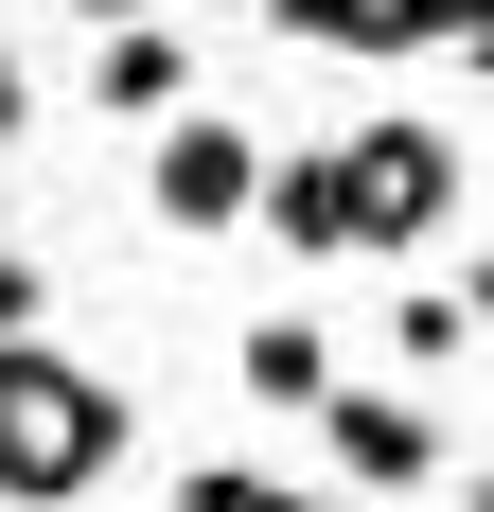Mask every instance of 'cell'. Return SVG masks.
I'll return each instance as SVG.
<instances>
[{"label":"cell","mask_w":494,"mask_h":512,"mask_svg":"<svg viewBox=\"0 0 494 512\" xmlns=\"http://www.w3.org/2000/svg\"><path fill=\"white\" fill-rule=\"evenodd\" d=\"M142 460V407L53 336H0V512H71Z\"/></svg>","instance_id":"1"},{"label":"cell","mask_w":494,"mask_h":512,"mask_svg":"<svg viewBox=\"0 0 494 512\" xmlns=\"http://www.w3.org/2000/svg\"><path fill=\"white\" fill-rule=\"evenodd\" d=\"M336 195H353V248H424V230L477 212V142H459V124H353Z\"/></svg>","instance_id":"2"},{"label":"cell","mask_w":494,"mask_h":512,"mask_svg":"<svg viewBox=\"0 0 494 512\" xmlns=\"http://www.w3.org/2000/svg\"><path fill=\"white\" fill-rule=\"evenodd\" d=\"M318 460H336V495H424V477H459V424L424 407V389H318Z\"/></svg>","instance_id":"3"},{"label":"cell","mask_w":494,"mask_h":512,"mask_svg":"<svg viewBox=\"0 0 494 512\" xmlns=\"http://www.w3.org/2000/svg\"><path fill=\"white\" fill-rule=\"evenodd\" d=\"M247 195H265V142H247V124H212V106H177V124H159V159H142V212L159 230H247Z\"/></svg>","instance_id":"4"},{"label":"cell","mask_w":494,"mask_h":512,"mask_svg":"<svg viewBox=\"0 0 494 512\" xmlns=\"http://www.w3.org/2000/svg\"><path fill=\"white\" fill-rule=\"evenodd\" d=\"M247 18L300 53H477L494 36V0H247Z\"/></svg>","instance_id":"5"},{"label":"cell","mask_w":494,"mask_h":512,"mask_svg":"<svg viewBox=\"0 0 494 512\" xmlns=\"http://www.w3.org/2000/svg\"><path fill=\"white\" fill-rule=\"evenodd\" d=\"M89 106H106V124H177V106H195V36H177V18H106Z\"/></svg>","instance_id":"6"},{"label":"cell","mask_w":494,"mask_h":512,"mask_svg":"<svg viewBox=\"0 0 494 512\" xmlns=\"http://www.w3.org/2000/svg\"><path fill=\"white\" fill-rule=\"evenodd\" d=\"M247 230L283 265H353V195H336V159H265V195H247Z\"/></svg>","instance_id":"7"},{"label":"cell","mask_w":494,"mask_h":512,"mask_svg":"<svg viewBox=\"0 0 494 512\" xmlns=\"http://www.w3.org/2000/svg\"><path fill=\"white\" fill-rule=\"evenodd\" d=\"M230 371H247V407H318V389H336V336H318V318H247V336H230Z\"/></svg>","instance_id":"8"},{"label":"cell","mask_w":494,"mask_h":512,"mask_svg":"<svg viewBox=\"0 0 494 512\" xmlns=\"http://www.w3.org/2000/svg\"><path fill=\"white\" fill-rule=\"evenodd\" d=\"M389 354H406V389H424V371H477V283H459V265L389 301Z\"/></svg>","instance_id":"9"},{"label":"cell","mask_w":494,"mask_h":512,"mask_svg":"<svg viewBox=\"0 0 494 512\" xmlns=\"http://www.w3.org/2000/svg\"><path fill=\"white\" fill-rule=\"evenodd\" d=\"M177 512H371V495H318V477H265V460H177Z\"/></svg>","instance_id":"10"},{"label":"cell","mask_w":494,"mask_h":512,"mask_svg":"<svg viewBox=\"0 0 494 512\" xmlns=\"http://www.w3.org/2000/svg\"><path fill=\"white\" fill-rule=\"evenodd\" d=\"M53 318V283H36V248H0V336H36Z\"/></svg>","instance_id":"11"},{"label":"cell","mask_w":494,"mask_h":512,"mask_svg":"<svg viewBox=\"0 0 494 512\" xmlns=\"http://www.w3.org/2000/svg\"><path fill=\"white\" fill-rule=\"evenodd\" d=\"M36 142V71H18V36H0V159Z\"/></svg>","instance_id":"12"},{"label":"cell","mask_w":494,"mask_h":512,"mask_svg":"<svg viewBox=\"0 0 494 512\" xmlns=\"http://www.w3.org/2000/svg\"><path fill=\"white\" fill-rule=\"evenodd\" d=\"M53 18H89V36H106V18H159V0H53Z\"/></svg>","instance_id":"13"},{"label":"cell","mask_w":494,"mask_h":512,"mask_svg":"<svg viewBox=\"0 0 494 512\" xmlns=\"http://www.w3.org/2000/svg\"><path fill=\"white\" fill-rule=\"evenodd\" d=\"M212 18H247V0H212Z\"/></svg>","instance_id":"14"},{"label":"cell","mask_w":494,"mask_h":512,"mask_svg":"<svg viewBox=\"0 0 494 512\" xmlns=\"http://www.w3.org/2000/svg\"><path fill=\"white\" fill-rule=\"evenodd\" d=\"M0 195H18V177H0Z\"/></svg>","instance_id":"15"},{"label":"cell","mask_w":494,"mask_h":512,"mask_svg":"<svg viewBox=\"0 0 494 512\" xmlns=\"http://www.w3.org/2000/svg\"><path fill=\"white\" fill-rule=\"evenodd\" d=\"M0 18H18V0H0Z\"/></svg>","instance_id":"16"}]
</instances>
